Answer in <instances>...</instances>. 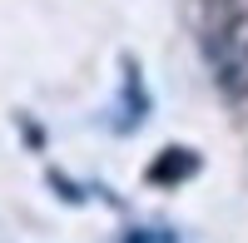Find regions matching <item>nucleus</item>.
<instances>
[{
    "label": "nucleus",
    "mask_w": 248,
    "mask_h": 243,
    "mask_svg": "<svg viewBox=\"0 0 248 243\" xmlns=\"http://www.w3.org/2000/svg\"><path fill=\"white\" fill-rule=\"evenodd\" d=\"M209 60L229 94L248 90V0H218L209 25Z\"/></svg>",
    "instance_id": "1"
}]
</instances>
